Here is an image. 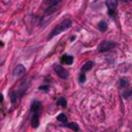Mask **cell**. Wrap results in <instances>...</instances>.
<instances>
[{
	"mask_svg": "<svg viewBox=\"0 0 132 132\" xmlns=\"http://www.w3.org/2000/svg\"><path fill=\"white\" fill-rule=\"evenodd\" d=\"M57 104L60 105V106H62V107H66L67 106V101H66V99L64 97H60L57 100Z\"/></svg>",
	"mask_w": 132,
	"mask_h": 132,
	"instance_id": "4fadbf2b",
	"label": "cell"
},
{
	"mask_svg": "<svg viewBox=\"0 0 132 132\" xmlns=\"http://www.w3.org/2000/svg\"><path fill=\"white\" fill-rule=\"evenodd\" d=\"M66 127H68L69 129H71V130H73V131H78V125L76 124V123H74V122H71V123H69V124H66L65 125Z\"/></svg>",
	"mask_w": 132,
	"mask_h": 132,
	"instance_id": "7c38bea8",
	"label": "cell"
},
{
	"mask_svg": "<svg viewBox=\"0 0 132 132\" xmlns=\"http://www.w3.org/2000/svg\"><path fill=\"white\" fill-rule=\"evenodd\" d=\"M26 72V68L22 64H18L13 69V75L14 76H21Z\"/></svg>",
	"mask_w": 132,
	"mask_h": 132,
	"instance_id": "52a82bcc",
	"label": "cell"
},
{
	"mask_svg": "<svg viewBox=\"0 0 132 132\" xmlns=\"http://www.w3.org/2000/svg\"><path fill=\"white\" fill-rule=\"evenodd\" d=\"M2 100H3V95L0 94V102H2Z\"/></svg>",
	"mask_w": 132,
	"mask_h": 132,
	"instance_id": "d6986e66",
	"label": "cell"
},
{
	"mask_svg": "<svg viewBox=\"0 0 132 132\" xmlns=\"http://www.w3.org/2000/svg\"><path fill=\"white\" fill-rule=\"evenodd\" d=\"M54 70L56 72V74H58L59 77L63 78V79H67L69 74H68V71L61 65H55L54 66Z\"/></svg>",
	"mask_w": 132,
	"mask_h": 132,
	"instance_id": "3957f363",
	"label": "cell"
},
{
	"mask_svg": "<svg viewBox=\"0 0 132 132\" xmlns=\"http://www.w3.org/2000/svg\"><path fill=\"white\" fill-rule=\"evenodd\" d=\"M118 3H119V2H118L117 0H107V1L105 2L106 6H107V8H108V13H109L110 15H112V14L114 13Z\"/></svg>",
	"mask_w": 132,
	"mask_h": 132,
	"instance_id": "5b68a950",
	"label": "cell"
},
{
	"mask_svg": "<svg viewBox=\"0 0 132 132\" xmlns=\"http://www.w3.org/2000/svg\"><path fill=\"white\" fill-rule=\"evenodd\" d=\"M10 100H11L12 103H14L15 100H16V93H15L14 91H12V92L10 93Z\"/></svg>",
	"mask_w": 132,
	"mask_h": 132,
	"instance_id": "9a60e30c",
	"label": "cell"
},
{
	"mask_svg": "<svg viewBox=\"0 0 132 132\" xmlns=\"http://www.w3.org/2000/svg\"><path fill=\"white\" fill-rule=\"evenodd\" d=\"M116 45H117V43L113 42V41H108V40H106V41H102V42L98 45V51H99L100 53H102V52H106V51H109V50L113 48Z\"/></svg>",
	"mask_w": 132,
	"mask_h": 132,
	"instance_id": "7a4b0ae2",
	"label": "cell"
},
{
	"mask_svg": "<svg viewBox=\"0 0 132 132\" xmlns=\"http://www.w3.org/2000/svg\"><path fill=\"white\" fill-rule=\"evenodd\" d=\"M97 28H98L99 31L105 32V31L107 30V24H106V22H105V21H100V22L98 23V25H97Z\"/></svg>",
	"mask_w": 132,
	"mask_h": 132,
	"instance_id": "30bf717a",
	"label": "cell"
},
{
	"mask_svg": "<svg viewBox=\"0 0 132 132\" xmlns=\"http://www.w3.org/2000/svg\"><path fill=\"white\" fill-rule=\"evenodd\" d=\"M57 120L61 123H66L67 122V117L64 114V113H60L58 117H57Z\"/></svg>",
	"mask_w": 132,
	"mask_h": 132,
	"instance_id": "5bb4252c",
	"label": "cell"
},
{
	"mask_svg": "<svg viewBox=\"0 0 132 132\" xmlns=\"http://www.w3.org/2000/svg\"><path fill=\"white\" fill-rule=\"evenodd\" d=\"M93 66H94V62H93V61H88V62H86V63L81 66L80 72H81V73H85V72L91 70V69L93 68Z\"/></svg>",
	"mask_w": 132,
	"mask_h": 132,
	"instance_id": "9c48e42d",
	"label": "cell"
},
{
	"mask_svg": "<svg viewBox=\"0 0 132 132\" xmlns=\"http://www.w3.org/2000/svg\"><path fill=\"white\" fill-rule=\"evenodd\" d=\"M39 114L40 113H30V122L33 128H37L39 125Z\"/></svg>",
	"mask_w": 132,
	"mask_h": 132,
	"instance_id": "8992f818",
	"label": "cell"
},
{
	"mask_svg": "<svg viewBox=\"0 0 132 132\" xmlns=\"http://www.w3.org/2000/svg\"><path fill=\"white\" fill-rule=\"evenodd\" d=\"M38 89H39V90H43V91L47 92V91L50 90V86H47V85H44V86H40Z\"/></svg>",
	"mask_w": 132,
	"mask_h": 132,
	"instance_id": "ac0fdd59",
	"label": "cell"
},
{
	"mask_svg": "<svg viewBox=\"0 0 132 132\" xmlns=\"http://www.w3.org/2000/svg\"><path fill=\"white\" fill-rule=\"evenodd\" d=\"M123 96L125 97V98H130L131 96H132V90H129V91H126L124 94H123Z\"/></svg>",
	"mask_w": 132,
	"mask_h": 132,
	"instance_id": "e0dca14e",
	"label": "cell"
},
{
	"mask_svg": "<svg viewBox=\"0 0 132 132\" xmlns=\"http://www.w3.org/2000/svg\"><path fill=\"white\" fill-rule=\"evenodd\" d=\"M3 45H4V43H3L2 41H0V47H1V46H3Z\"/></svg>",
	"mask_w": 132,
	"mask_h": 132,
	"instance_id": "ffe728a7",
	"label": "cell"
},
{
	"mask_svg": "<svg viewBox=\"0 0 132 132\" xmlns=\"http://www.w3.org/2000/svg\"><path fill=\"white\" fill-rule=\"evenodd\" d=\"M78 80H79V82H85L86 81V74L85 73H79V77H78Z\"/></svg>",
	"mask_w": 132,
	"mask_h": 132,
	"instance_id": "2e32d148",
	"label": "cell"
},
{
	"mask_svg": "<svg viewBox=\"0 0 132 132\" xmlns=\"http://www.w3.org/2000/svg\"><path fill=\"white\" fill-rule=\"evenodd\" d=\"M61 63L62 64H65V65H71L73 63V57L72 56H68V55H63L60 59Z\"/></svg>",
	"mask_w": 132,
	"mask_h": 132,
	"instance_id": "ba28073f",
	"label": "cell"
},
{
	"mask_svg": "<svg viewBox=\"0 0 132 132\" xmlns=\"http://www.w3.org/2000/svg\"><path fill=\"white\" fill-rule=\"evenodd\" d=\"M118 82H119L118 85H119V87L121 89H125V88H127L129 86V80L127 78H120Z\"/></svg>",
	"mask_w": 132,
	"mask_h": 132,
	"instance_id": "8fae6325",
	"label": "cell"
},
{
	"mask_svg": "<svg viewBox=\"0 0 132 132\" xmlns=\"http://www.w3.org/2000/svg\"><path fill=\"white\" fill-rule=\"evenodd\" d=\"M41 107H42L41 102L36 101V100L33 101L31 103V106H30V113H40Z\"/></svg>",
	"mask_w": 132,
	"mask_h": 132,
	"instance_id": "277c9868",
	"label": "cell"
},
{
	"mask_svg": "<svg viewBox=\"0 0 132 132\" xmlns=\"http://www.w3.org/2000/svg\"><path fill=\"white\" fill-rule=\"evenodd\" d=\"M71 25H72V21H71L70 19H65L64 21H62L60 24H58V25L52 30V32H51V34H50V36H48V39H52L54 36H57L58 34L62 33V32H64V31H66V30H68V29L71 27Z\"/></svg>",
	"mask_w": 132,
	"mask_h": 132,
	"instance_id": "6da1fadb",
	"label": "cell"
}]
</instances>
